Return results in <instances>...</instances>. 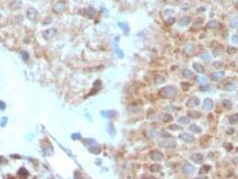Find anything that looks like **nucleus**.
I'll list each match as a JSON object with an SVG mask.
<instances>
[{"instance_id": "a878e982", "label": "nucleus", "mask_w": 238, "mask_h": 179, "mask_svg": "<svg viewBox=\"0 0 238 179\" xmlns=\"http://www.w3.org/2000/svg\"><path fill=\"white\" fill-rule=\"evenodd\" d=\"M172 120H173V116L170 114H166V115H164V116H163V121L165 123H168Z\"/></svg>"}, {"instance_id": "4468645a", "label": "nucleus", "mask_w": 238, "mask_h": 179, "mask_svg": "<svg viewBox=\"0 0 238 179\" xmlns=\"http://www.w3.org/2000/svg\"><path fill=\"white\" fill-rule=\"evenodd\" d=\"M202 114L199 111H194V110H190L187 112V116L189 118H199Z\"/></svg>"}, {"instance_id": "f03ea898", "label": "nucleus", "mask_w": 238, "mask_h": 179, "mask_svg": "<svg viewBox=\"0 0 238 179\" xmlns=\"http://www.w3.org/2000/svg\"><path fill=\"white\" fill-rule=\"evenodd\" d=\"M159 145L163 147V148L172 149V148H175L176 141L174 139H165V140L160 141L159 143Z\"/></svg>"}, {"instance_id": "423d86ee", "label": "nucleus", "mask_w": 238, "mask_h": 179, "mask_svg": "<svg viewBox=\"0 0 238 179\" xmlns=\"http://www.w3.org/2000/svg\"><path fill=\"white\" fill-rule=\"evenodd\" d=\"M200 100L198 97H192V98L188 100V101L186 102V106L188 108H195L200 105Z\"/></svg>"}, {"instance_id": "5701e85b", "label": "nucleus", "mask_w": 238, "mask_h": 179, "mask_svg": "<svg viewBox=\"0 0 238 179\" xmlns=\"http://www.w3.org/2000/svg\"><path fill=\"white\" fill-rule=\"evenodd\" d=\"M222 105L225 108L227 109H231L232 108V104H231V101L228 100H224L222 101Z\"/></svg>"}, {"instance_id": "7ed1b4c3", "label": "nucleus", "mask_w": 238, "mask_h": 179, "mask_svg": "<svg viewBox=\"0 0 238 179\" xmlns=\"http://www.w3.org/2000/svg\"><path fill=\"white\" fill-rule=\"evenodd\" d=\"M150 158L152 160H154V161H159V160L163 159V158H164V155H163L162 152H160L159 151L154 150V151H151L150 152Z\"/></svg>"}, {"instance_id": "f8f14e48", "label": "nucleus", "mask_w": 238, "mask_h": 179, "mask_svg": "<svg viewBox=\"0 0 238 179\" xmlns=\"http://www.w3.org/2000/svg\"><path fill=\"white\" fill-rule=\"evenodd\" d=\"M64 9H65V2H64V1H59V2H57V3L55 5V6H54V11H55V12H57V13L62 12Z\"/></svg>"}, {"instance_id": "412c9836", "label": "nucleus", "mask_w": 238, "mask_h": 179, "mask_svg": "<svg viewBox=\"0 0 238 179\" xmlns=\"http://www.w3.org/2000/svg\"><path fill=\"white\" fill-rule=\"evenodd\" d=\"M238 122V114H234L229 117V123L231 124H235Z\"/></svg>"}, {"instance_id": "2f4dec72", "label": "nucleus", "mask_w": 238, "mask_h": 179, "mask_svg": "<svg viewBox=\"0 0 238 179\" xmlns=\"http://www.w3.org/2000/svg\"><path fill=\"white\" fill-rule=\"evenodd\" d=\"M108 132L110 133V134H114V133H115V129H114V127H113V125H112V124H108Z\"/></svg>"}, {"instance_id": "37998d69", "label": "nucleus", "mask_w": 238, "mask_h": 179, "mask_svg": "<svg viewBox=\"0 0 238 179\" xmlns=\"http://www.w3.org/2000/svg\"><path fill=\"white\" fill-rule=\"evenodd\" d=\"M234 131H235L234 129H229V130L227 131V133H228V134H232V133H234Z\"/></svg>"}, {"instance_id": "79ce46f5", "label": "nucleus", "mask_w": 238, "mask_h": 179, "mask_svg": "<svg viewBox=\"0 0 238 179\" xmlns=\"http://www.w3.org/2000/svg\"><path fill=\"white\" fill-rule=\"evenodd\" d=\"M5 108V103L3 101H0V108L1 109H4Z\"/></svg>"}, {"instance_id": "dca6fc26", "label": "nucleus", "mask_w": 238, "mask_h": 179, "mask_svg": "<svg viewBox=\"0 0 238 179\" xmlns=\"http://www.w3.org/2000/svg\"><path fill=\"white\" fill-rule=\"evenodd\" d=\"M192 66H193V68H194V70L197 72V73H204V72H205V69H204V67L202 65H200V64H193L192 65Z\"/></svg>"}, {"instance_id": "a19ab883", "label": "nucleus", "mask_w": 238, "mask_h": 179, "mask_svg": "<svg viewBox=\"0 0 238 179\" xmlns=\"http://www.w3.org/2000/svg\"><path fill=\"white\" fill-rule=\"evenodd\" d=\"M22 57H23V58L24 59V60L28 59V54H26L25 52H23V53H22Z\"/></svg>"}, {"instance_id": "aec40b11", "label": "nucleus", "mask_w": 238, "mask_h": 179, "mask_svg": "<svg viewBox=\"0 0 238 179\" xmlns=\"http://www.w3.org/2000/svg\"><path fill=\"white\" fill-rule=\"evenodd\" d=\"M21 5H22V1H21V0H13V1L11 3V8L16 9V8H19Z\"/></svg>"}, {"instance_id": "473e14b6", "label": "nucleus", "mask_w": 238, "mask_h": 179, "mask_svg": "<svg viewBox=\"0 0 238 179\" xmlns=\"http://www.w3.org/2000/svg\"><path fill=\"white\" fill-rule=\"evenodd\" d=\"M18 174H19V175H24V176H27L29 175L28 172H27V171H26L24 168H21V170L18 172Z\"/></svg>"}, {"instance_id": "c756f323", "label": "nucleus", "mask_w": 238, "mask_h": 179, "mask_svg": "<svg viewBox=\"0 0 238 179\" xmlns=\"http://www.w3.org/2000/svg\"><path fill=\"white\" fill-rule=\"evenodd\" d=\"M88 13H89V16H90L91 18L94 17V15H95V10L93 8H91H91H89Z\"/></svg>"}, {"instance_id": "f704fd0d", "label": "nucleus", "mask_w": 238, "mask_h": 179, "mask_svg": "<svg viewBox=\"0 0 238 179\" xmlns=\"http://www.w3.org/2000/svg\"><path fill=\"white\" fill-rule=\"evenodd\" d=\"M200 57H202V59H208V58H210V55L208 54V53H202L200 55Z\"/></svg>"}, {"instance_id": "9b49d317", "label": "nucleus", "mask_w": 238, "mask_h": 179, "mask_svg": "<svg viewBox=\"0 0 238 179\" xmlns=\"http://www.w3.org/2000/svg\"><path fill=\"white\" fill-rule=\"evenodd\" d=\"M190 22H191V18L189 16H183L178 21V24H179L180 26H186L190 24Z\"/></svg>"}, {"instance_id": "cd10ccee", "label": "nucleus", "mask_w": 238, "mask_h": 179, "mask_svg": "<svg viewBox=\"0 0 238 179\" xmlns=\"http://www.w3.org/2000/svg\"><path fill=\"white\" fill-rule=\"evenodd\" d=\"M119 27H120L121 29H123L124 32H128V30H129V27H128V25L126 24H123V22H120V24H119Z\"/></svg>"}, {"instance_id": "f3484780", "label": "nucleus", "mask_w": 238, "mask_h": 179, "mask_svg": "<svg viewBox=\"0 0 238 179\" xmlns=\"http://www.w3.org/2000/svg\"><path fill=\"white\" fill-rule=\"evenodd\" d=\"M190 130L192 133H202V128L199 127V126L195 124H192L190 125Z\"/></svg>"}, {"instance_id": "58836bf2", "label": "nucleus", "mask_w": 238, "mask_h": 179, "mask_svg": "<svg viewBox=\"0 0 238 179\" xmlns=\"http://www.w3.org/2000/svg\"><path fill=\"white\" fill-rule=\"evenodd\" d=\"M72 138H73V140H76V139L81 138V135H80V134H78V133H75V134H73V135H72Z\"/></svg>"}, {"instance_id": "ddd939ff", "label": "nucleus", "mask_w": 238, "mask_h": 179, "mask_svg": "<svg viewBox=\"0 0 238 179\" xmlns=\"http://www.w3.org/2000/svg\"><path fill=\"white\" fill-rule=\"evenodd\" d=\"M56 31L55 29H50V30H48V31H46L45 32H44V34H43L44 38L47 39V40H48V39L52 38V37H53V36L56 34Z\"/></svg>"}, {"instance_id": "6e6552de", "label": "nucleus", "mask_w": 238, "mask_h": 179, "mask_svg": "<svg viewBox=\"0 0 238 179\" xmlns=\"http://www.w3.org/2000/svg\"><path fill=\"white\" fill-rule=\"evenodd\" d=\"M202 108L205 110H210V109H212V108H213V101H212V100L211 99H208V98L205 99L203 100Z\"/></svg>"}, {"instance_id": "4be33fe9", "label": "nucleus", "mask_w": 238, "mask_h": 179, "mask_svg": "<svg viewBox=\"0 0 238 179\" xmlns=\"http://www.w3.org/2000/svg\"><path fill=\"white\" fill-rule=\"evenodd\" d=\"M210 165H204L202 168L200 169V175H202V174H206V173H208L209 172V171L210 170Z\"/></svg>"}, {"instance_id": "4c0bfd02", "label": "nucleus", "mask_w": 238, "mask_h": 179, "mask_svg": "<svg viewBox=\"0 0 238 179\" xmlns=\"http://www.w3.org/2000/svg\"><path fill=\"white\" fill-rule=\"evenodd\" d=\"M235 51H236V49H235V48H231L230 47L227 48V52H228L229 54H233L234 52H235Z\"/></svg>"}, {"instance_id": "39448f33", "label": "nucleus", "mask_w": 238, "mask_h": 179, "mask_svg": "<svg viewBox=\"0 0 238 179\" xmlns=\"http://www.w3.org/2000/svg\"><path fill=\"white\" fill-rule=\"evenodd\" d=\"M179 138L181 140H183L184 141H185V143H192V141H194L195 138L193 135H192V134L190 133H183L181 134H179Z\"/></svg>"}, {"instance_id": "7c9ffc66", "label": "nucleus", "mask_w": 238, "mask_h": 179, "mask_svg": "<svg viewBox=\"0 0 238 179\" xmlns=\"http://www.w3.org/2000/svg\"><path fill=\"white\" fill-rule=\"evenodd\" d=\"M175 19L173 18V17H170L167 20V24L168 25H172L173 24H175Z\"/></svg>"}, {"instance_id": "bb28decb", "label": "nucleus", "mask_w": 238, "mask_h": 179, "mask_svg": "<svg viewBox=\"0 0 238 179\" xmlns=\"http://www.w3.org/2000/svg\"><path fill=\"white\" fill-rule=\"evenodd\" d=\"M168 129H170V130H182L183 129V127H181V126H179V125H177V124H172V125H170V126H168Z\"/></svg>"}, {"instance_id": "b1692460", "label": "nucleus", "mask_w": 238, "mask_h": 179, "mask_svg": "<svg viewBox=\"0 0 238 179\" xmlns=\"http://www.w3.org/2000/svg\"><path fill=\"white\" fill-rule=\"evenodd\" d=\"M178 122L183 124H187L190 123V119H189L188 116L187 117L186 116H180L179 118H178Z\"/></svg>"}, {"instance_id": "2eb2a0df", "label": "nucleus", "mask_w": 238, "mask_h": 179, "mask_svg": "<svg viewBox=\"0 0 238 179\" xmlns=\"http://www.w3.org/2000/svg\"><path fill=\"white\" fill-rule=\"evenodd\" d=\"M27 15H28V17L31 19V20H35L37 18V16H38V13H37V11L35 9L31 8V9L28 11Z\"/></svg>"}, {"instance_id": "ea45409f", "label": "nucleus", "mask_w": 238, "mask_h": 179, "mask_svg": "<svg viewBox=\"0 0 238 179\" xmlns=\"http://www.w3.org/2000/svg\"><path fill=\"white\" fill-rule=\"evenodd\" d=\"M6 122H7V118H6V117H3L2 121H1V125H2V126H5V124H6Z\"/></svg>"}, {"instance_id": "20e7f679", "label": "nucleus", "mask_w": 238, "mask_h": 179, "mask_svg": "<svg viewBox=\"0 0 238 179\" xmlns=\"http://www.w3.org/2000/svg\"><path fill=\"white\" fill-rule=\"evenodd\" d=\"M183 172L184 175H186V176H190V175H192L193 173H194V171H195V168L193 167L192 164H189V163H186V164H184V165L183 166Z\"/></svg>"}, {"instance_id": "c03bdc74", "label": "nucleus", "mask_w": 238, "mask_h": 179, "mask_svg": "<svg viewBox=\"0 0 238 179\" xmlns=\"http://www.w3.org/2000/svg\"><path fill=\"white\" fill-rule=\"evenodd\" d=\"M204 11H205V8H204V7H200V8H199V9H198V12H200H200H204Z\"/></svg>"}, {"instance_id": "a211bd4d", "label": "nucleus", "mask_w": 238, "mask_h": 179, "mask_svg": "<svg viewBox=\"0 0 238 179\" xmlns=\"http://www.w3.org/2000/svg\"><path fill=\"white\" fill-rule=\"evenodd\" d=\"M162 167L159 165V164H153L152 166H151V171L153 173H157V172H159L161 170Z\"/></svg>"}, {"instance_id": "72a5a7b5", "label": "nucleus", "mask_w": 238, "mask_h": 179, "mask_svg": "<svg viewBox=\"0 0 238 179\" xmlns=\"http://www.w3.org/2000/svg\"><path fill=\"white\" fill-rule=\"evenodd\" d=\"M222 53V49H215V50H213V55L215 56V57H217V56H219L220 54Z\"/></svg>"}, {"instance_id": "393cba45", "label": "nucleus", "mask_w": 238, "mask_h": 179, "mask_svg": "<svg viewBox=\"0 0 238 179\" xmlns=\"http://www.w3.org/2000/svg\"><path fill=\"white\" fill-rule=\"evenodd\" d=\"M101 114H102V116H106V117H112L115 116V112L114 111H102Z\"/></svg>"}, {"instance_id": "c85d7f7f", "label": "nucleus", "mask_w": 238, "mask_h": 179, "mask_svg": "<svg viewBox=\"0 0 238 179\" xmlns=\"http://www.w3.org/2000/svg\"><path fill=\"white\" fill-rule=\"evenodd\" d=\"M210 86L209 84H207L206 86L202 85V86L200 87V92H207L208 90H210Z\"/></svg>"}, {"instance_id": "1a4fd4ad", "label": "nucleus", "mask_w": 238, "mask_h": 179, "mask_svg": "<svg viewBox=\"0 0 238 179\" xmlns=\"http://www.w3.org/2000/svg\"><path fill=\"white\" fill-rule=\"evenodd\" d=\"M225 75V73L223 71H219V72H215L210 75V79L212 81H219L220 79H222Z\"/></svg>"}, {"instance_id": "0eeeda50", "label": "nucleus", "mask_w": 238, "mask_h": 179, "mask_svg": "<svg viewBox=\"0 0 238 179\" xmlns=\"http://www.w3.org/2000/svg\"><path fill=\"white\" fill-rule=\"evenodd\" d=\"M191 159L195 162L196 164H200L203 160V157L200 153H193L192 156H191Z\"/></svg>"}, {"instance_id": "c9c22d12", "label": "nucleus", "mask_w": 238, "mask_h": 179, "mask_svg": "<svg viewBox=\"0 0 238 179\" xmlns=\"http://www.w3.org/2000/svg\"><path fill=\"white\" fill-rule=\"evenodd\" d=\"M232 41H233L235 44L238 45V35H234V36L232 37Z\"/></svg>"}, {"instance_id": "f257e3e1", "label": "nucleus", "mask_w": 238, "mask_h": 179, "mask_svg": "<svg viewBox=\"0 0 238 179\" xmlns=\"http://www.w3.org/2000/svg\"><path fill=\"white\" fill-rule=\"evenodd\" d=\"M176 94H177L176 89L172 85H167L163 87L159 92V96L162 99H172L176 96Z\"/></svg>"}, {"instance_id": "e433bc0d", "label": "nucleus", "mask_w": 238, "mask_h": 179, "mask_svg": "<svg viewBox=\"0 0 238 179\" xmlns=\"http://www.w3.org/2000/svg\"><path fill=\"white\" fill-rule=\"evenodd\" d=\"M234 89H235V86H234L233 84H228V86L226 87L227 91H233Z\"/></svg>"}, {"instance_id": "6ab92c4d", "label": "nucleus", "mask_w": 238, "mask_h": 179, "mask_svg": "<svg viewBox=\"0 0 238 179\" xmlns=\"http://www.w3.org/2000/svg\"><path fill=\"white\" fill-rule=\"evenodd\" d=\"M192 75H193V73H192V72L191 70H189V69H184V70H183V76H184V78L190 79V78L192 77Z\"/></svg>"}, {"instance_id": "9d476101", "label": "nucleus", "mask_w": 238, "mask_h": 179, "mask_svg": "<svg viewBox=\"0 0 238 179\" xmlns=\"http://www.w3.org/2000/svg\"><path fill=\"white\" fill-rule=\"evenodd\" d=\"M207 26H208V28H210V29H219L221 24H220V22L219 21L212 20V21L208 22Z\"/></svg>"}]
</instances>
